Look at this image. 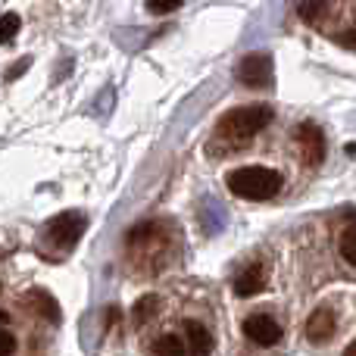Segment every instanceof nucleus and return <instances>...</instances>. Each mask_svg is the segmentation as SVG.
<instances>
[{
	"label": "nucleus",
	"instance_id": "1a4fd4ad",
	"mask_svg": "<svg viewBox=\"0 0 356 356\" xmlns=\"http://www.w3.org/2000/svg\"><path fill=\"white\" fill-rule=\"evenodd\" d=\"M334 325H338V322H334L332 309H325V307L316 309V313L307 319V338L313 341V344H322V341H328L334 334Z\"/></svg>",
	"mask_w": 356,
	"mask_h": 356
},
{
	"label": "nucleus",
	"instance_id": "0eeeda50",
	"mask_svg": "<svg viewBox=\"0 0 356 356\" xmlns=\"http://www.w3.org/2000/svg\"><path fill=\"white\" fill-rule=\"evenodd\" d=\"M266 291V269L259 263H250L238 278H234V294L238 297H257Z\"/></svg>",
	"mask_w": 356,
	"mask_h": 356
},
{
	"label": "nucleus",
	"instance_id": "7ed1b4c3",
	"mask_svg": "<svg viewBox=\"0 0 356 356\" xmlns=\"http://www.w3.org/2000/svg\"><path fill=\"white\" fill-rule=\"evenodd\" d=\"M85 228H88V219L81 213H60L47 222L44 234H47V241L54 247H60V250H75L81 234H85Z\"/></svg>",
	"mask_w": 356,
	"mask_h": 356
},
{
	"label": "nucleus",
	"instance_id": "9d476101",
	"mask_svg": "<svg viewBox=\"0 0 356 356\" xmlns=\"http://www.w3.org/2000/svg\"><path fill=\"white\" fill-rule=\"evenodd\" d=\"M184 334H188V347H191V353H200V356H207V353H213V334L207 332V328L200 325V322H194V319H184Z\"/></svg>",
	"mask_w": 356,
	"mask_h": 356
},
{
	"label": "nucleus",
	"instance_id": "9b49d317",
	"mask_svg": "<svg viewBox=\"0 0 356 356\" xmlns=\"http://www.w3.org/2000/svg\"><path fill=\"white\" fill-rule=\"evenodd\" d=\"M156 309H160V297H156V294L141 297V300L135 303V313H131V322H135V328H144V322L154 319Z\"/></svg>",
	"mask_w": 356,
	"mask_h": 356
},
{
	"label": "nucleus",
	"instance_id": "423d86ee",
	"mask_svg": "<svg viewBox=\"0 0 356 356\" xmlns=\"http://www.w3.org/2000/svg\"><path fill=\"white\" fill-rule=\"evenodd\" d=\"M244 334L259 347H272L282 341V325L266 313H253L244 319Z\"/></svg>",
	"mask_w": 356,
	"mask_h": 356
},
{
	"label": "nucleus",
	"instance_id": "20e7f679",
	"mask_svg": "<svg viewBox=\"0 0 356 356\" xmlns=\"http://www.w3.org/2000/svg\"><path fill=\"white\" fill-rule=\"evenodd\" d=\"M272 56L269 54H247L238 63V81L247 88H269L272 85Z\"/></svg>",
	"mask_w": 356,
	"mask_h": 356
},
{
	"label": "nucleus",
	"instance_id": "a211bd4d",
	"mask_svg": "<svg viewBox=\"0 0 356 356\" xmlns=\"http://www.w3.org/2000/svg\"><path fill=\"white\" fill-rule=\"evenodd\" d=\"M338 44H344V47H350L356 50V31H344V35L338 38Z\"/></svg>",
	"mask_w": 356,
	"mask_h": 356
},
{
	"label": "nucleus",
	"instance_id": "4468645a",
	"mask_svg": "<svg viewBox=\"0 0 356 356\" xmlns=\"http://www.w3.org/2000/svg\"><path fill=\"white\" fill-rule=\"evenodd\" d=\"M19 25H22V19H19L16 13H3V16H0V38H3V44H13Z\"/></svg>",
	"mask_w": 356,
	"mask_h": 356
},
{
	"label": "nucleus",
	"instance_id": "6ab92c4d",
	"mask_svg": "<svg viewBox=\"0 0 356 356\" xmlns=\"http://www.w3.org/2000/svg\"><path fill=\"white\" fill-rule=\"evenodd\" d=\"M347 353H350V356H356V341H353V344H347Z\"/></svg>",
	"mask_w": 356,
	"mask_h": 356
},
{
	"label": "nucleus",
	"instance_id": "f3484780",
	"mask_svg": "<svg viewBox=\"0 0 356 356\" xmlns=\"http://www.w3.org/2000/svg\"><path fill=\"white\" fill-rule=\"evenodd\" d=\"M3 347H6V356L16 353V338H13V332L3 325Z\"/></svg>",
	"mask_w": 356,
	"mask_h": 356
},
{
	"label": "nucleus",
	"instance_id": "2eb2a0df",
	"mask_svg": "<svg viewBox=\"0 0 356 356\" xmlns=\"http://www.w3.org/2000/svg\"><path fill=\"white\" fill-rule=\"evenodd\" d=\"M319 16H325V3H322V0H309V3L300 6V19H303V22H316Z\"/></svg>",
	"mask_w": 356,
	"mask_h": 356
},
{
	"label": "nucleus",
	"instance_id": "f257e3e1",
	"mask_svg": "<svg viewBox=\"0 0 356 356\" xmlns=\"http://www.w3.org/2000/svg\"><path fill=\"white\" fill-rule=\"evenodd\" d=\"M272 119H275V110H272L269 104L238 106V110H232L219 122L216 135H219V141H225L228 147H244V144H250L253 135H259Z\"/></svg>",
	"mask_w": 356,
	"mask_h": 356
},
{
	"label": "nucleus",
	"instance_id": "f03ea898",
	"mask_svg": "<svg viewBox=\"0 0 356 356\" xmlns=\"http://www.w3.org/2000/svg\"><path fill=\"white\" fill-rule=\"evenodd\" d=\"M228 191L241 200H272V197L282 191L284 178L275 169L266 166H241L234 172H228Z\"/></svg>",
	"mask_w": 356,
	"mask_h": 356
},
{
	"label": "nucleus",
	"instance_id": "6e6552de",
	"mask_svg": "<svg viewBox=\"0 0 356 356\" xmlns=\"http://www.w3.org/2000/svg\"><path fill=\"white\" fill-rule=\"evenodd\" d=\"M22 303L35 309L38 319L50 322V325H56V322H60V303H56L47 291H29V294L22 297Z\"/></svg>",
	"mask_w": 356,
	"mask_h": 356
},
{
	"label": "nucleus",
	"instance_id": "ddd939ff",
	"mask_svg": "<svg viewBox=\"0 0 356 356\" xmlns=\"http://www.w3.org/2000/svg\"><path fill=\"white\" fill-rule=\"evenodd\" d=\"M184 350H191V347L184 344L178 334H160V338L150 344V353H184Z\"/></svg>",
	"mask_w": 356,
	"mask_h": 356
},
{
	"label": "nucleus",
	"instance_id": "dca6fc26",
	"mask_svg": "<svg viewBox=\"0 0 356 356\" xmlns=\"http://www.w3.org/2000/svg\"><path fill=\"white\" fill-rule=\"evenodd\" d=\"M184 0H147V10L150 13H156V16H163V13H172L178 10Z\"/></svg>",
	"mask_w": 356,
	"mask_h": 356
},
{
	"label": "nucleus",
	"instance_id": "f8f14e48",
	"mask_svg": "<svg viewBox=\"0 0 356 356\" xmlns=\"http://www.w3.org/2000/svg\"><path fill=\"white\" fill-rule=\"evenodd\" d=\"M341 257L350 266H356V209H350V222L341 232Z\"/></svg>",
	"mask_w": 356,
	"mask_h": 356
},
{
	"label": "nucleus",
	"instance_id": "39448f33",
	"mask_svg": "<svg viewBox=\"0 0 356 356\" xmlns=\"http://www.w3.org/2000/svg\"><path fill=\"white\" fill-rule=\"evenodd\" d=\"M294 141L300 147V156L307 166H319L325 160V135L316 122H303L300 129H294Z\"/></svg>",
	"mask_w": 356,
	"mask_h": 356
}]
</instances>
